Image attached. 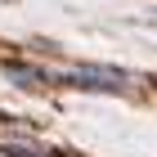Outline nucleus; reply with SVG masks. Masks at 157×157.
I'll return each mask as SVG.
<instances>
[{
    "label": "nucleus",
    "instance_id": "obj_1",
    "mask_svg": "<svg viewBox=\"0 0 157 157\" xmlns=\"http://www.w3.org/2000/svg\"><path fill=\"white\" fill-rule=\"evenodd\" d=\"M54 85H63V90H103V94H117V90H139L144 76L121 72V67H72V72H54Z\"/></svg>",
    "mask_w": 157,
    "mask_h": 157
},
{
    "label": "nucleus",
    "instance_id": "obj_2",
    "mask_svg": "<svg viewBox=\"0 0 157 157\" xmlns=\"http://www.w3.org/2000/svg\"><path fill=\"white\" fill-rule=\"evenodd\" d=\"M5 76L18 81V85H27V90H45V85H54V72L32 67V63H9V59H5Z\"/></svg>",
    "mask_w": 157,
    "mask_h": 157
},
{
    "label": "nucleus",
    "instance_id": "obj_3",
    "mask_svg": "<svg viewBox=\"0 0 157 157\" xmlns=\"http://www.w3.org/2000/svg\"><path fill=\"white\" fill-rule=\"evenodd\" d=\"M0 157H59V153H36V148H18V144H0Z\"/></svg>",
    "mask_w": 157,
    "mask_h": 157
}]
</instances>
